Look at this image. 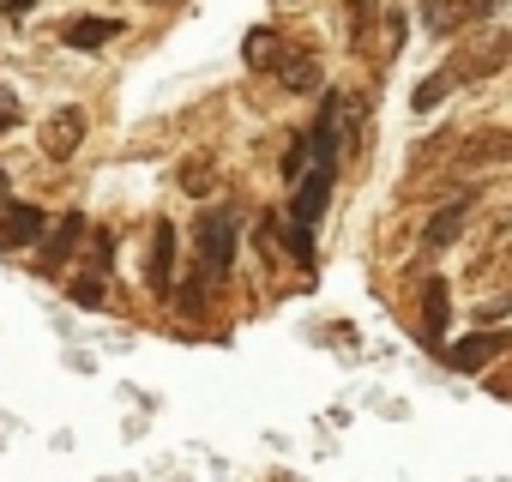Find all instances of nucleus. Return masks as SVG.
I'll use <instances>...</instances> for the list:
<instances>
[{
	"instance_id": "f257e3e1",
	"label": "nucleus",
	"mask_w": 512,
	"mask_h": 482,
	"mask_svg": "<svg viewBox=\"0 0 512 482\" xmlns=\"http://www.w3.org/2000/svg\"><path fill=\"white\" fill-rule=\"evenodd\" d=\"M193 241H199V272L223 278V272L235 266V211H229V205H211V211L199 217Z\"/></svg>"
},
{
	"instance_id": "f03ea898",
	"label": "nucleus",
	"mask_w": 512,
	"mask_h": 482,
	"mask_svg": "<svg viewBox=\"0 0 512 482\" xmlns=\"http://www.w3.org/2000/svg\"><path fill=\"white\" fill-rule=\"evenodd\" d=\"M506 61H512V37H506V31H482V37H470L446 67L458 73V85H476V79H494Z\"/></svg>"
},
{
	"instance_id": "7ed1b4c3",
	"label": "nucleus",
	"mask_w": 512,
	"mask_h": 482,
	"mask_svg": "<svg viewBox=\"0 0 512 482\" xmlns=\"http://www.w3.org/2000/svg\"><path fill=\"white\" fill-rule=\"evenodd\" d=\"M506 163H512V127H482L464 139L458 175H482V169H506Z\"/></svg>"
},
{
	"instance_id": "20e7f679",
	"label": "nucleus",
	"mask_w": 512,
	"mask_h": 482,
	"mask_svg": "<svg viewBox=\"0 0 512 482\" xmlns=\"http://www.w3.org/2000/svg\"><path fill=\"white\" fill-rule=\"evenodd\" d=\"M85 133H91V121H85V109H79V103H67V109H55V115L43 121V151H49L55 163H67V157H79V145H85Z\"/></svg>"
},
{
	"instance_id": "39448f33",
	"label": "nucleus",
	"mask_w": 512,
	"mask_h": 482,
	"mask_svg": "<svg viewBox=\"0 0 512 482\" xmlns=\"http://www.w3.org/2000/svg\"><path fill=\"white\" fill-rule=\"evenodd\" d=\"M31 241H43V211L31 199H0V248L19 254Z\"/></svg>"
},
{
	"instance_id": "423d86ee",
	"label": "nucleus",
	"mask_w": 512,
	"mask_h": 482,
	"mask_svg": "<svg viewBox=\"0 0 512 482\" xmlns=\"http://www.w3.org/2000/svg\"><path fill=\"white\" fill-rule=\"evenodd\" d=\"M91 229H85V217L79 211H67V217H55V229L43 235V272H55V266H67L73 254H79V241H85Z\"/></svg>"
},
{
	"instance_id": "0eeeda50",
	"label": "nucleus",
	"mask_w": 512,
	"mask_h": 482,
	"mask_svg": "<svg viewBox=\"0 0 512 482\" xmlns=\"http://www.w3.org/2000/svg\"><path fill=\"white\" fill-rule=\"evenodd\" d=\"M464 217H470V193L446 199V211H434V217H428V229H422V248H428V254L452 248V241L464 235Z\"/></svg>"
},
{
	"instance_id": "6e6552de",
	"label": "nucleus",
	"mask_w": 512,
	"mask_h": 482,
	"mask_svg": "<svg viewBox=\"0 0 512 482\" xmlns=\"http://www.w3.org/2000/svg\"><path fill=\"white\" fill-rule=\"evenodd\" d=\"M151 290L157 296H169L175 290V223L169 217H157V229H151Z\"/></svg>"
},
{
	"instance_id": "1a4fd4ad",
	"label": "nucleus",
	"mask_w": 512,
	"mask_h": 482,
	"mask_svg": "<svg viewBox=\"0 0 512 482\" xmlns=\"http://www.w3.org/2000/svg\"><path fill=\"white\" fill-rule=\"evenodd\" d=\"M332 169H338V157H326V151H320V169L296 187V223H308V229H314V217L326 211V193H332Z\"/></svg>"
},
{
	"instance_id": "9d476101",
	"label": "nucleus",
	"mask_w": 512,
	"mask_h": 482,
	"mask_svg": "<svg viewBox=\"0 0 512 482\" xmlns=\"http://www.w3.org/2000/svg\"><path fill=\"white\" fill-rule=\"evenodd\" d=\"M500 350H506V332H470L464 344H452V350H446V362H452L458 374H476V368H482V362H494Z\"/></svg>"
},
{
	"instance_id": "9b49d317",
	"label": "nucleus",
	"mask_w": 512,
	"mask_h": 482,
	"mask_svg": "<svg viewBox=\"0 0 512 482\" xmlns=\"http://www.w3.org/2000/svg\"><path fill=\"white\" fill-rule=\"evenodd\" d=\"M272 73H278V85H284V91H320V61H314L308 49H284Z\"/></svg>"
},
{
	"instance_id": "f8f14e48",
	"label": "nucleus",
	"mask_w": 512,
	"mask_h": 482,
	"mask_svg": "<svg viewBox=\"0 0 512 482\" xmlns=\"http://www.w3.org/2000/svg\"><path fill=\"white\" fill-rule=\"evenodd\" d=\"M422 31L428 37H458L464 31V0H422Z\"/></svg>"
},
{
	"instance_id": "ddd939ff",
	"label": "nucleus",
	"mask_w": 512,
	"mask_h": 482,
	"mask_svg": "<svg viewBox=\"0 0 512 482\" xmlns=\"http://www.w3.org/2000/svg\"><path fill=\"white\" fill-rule=\"evenodd\" d=\"M61 37H67V49H103L121 37V19H73Z\"/></svg>"
},
{
	"instance_id": "4468645a",
	"label": "nucleus",
	"mask_w": 512,
	"mask_h": 482,
	"mask_svg": "<svg viewBox=\"0 0 512 482\" xmlns=\"http://www.w3.org/2000/svg\"><path fill=\"white\" fill-rule=\"evenodd\" d=\"M452 85H458V73H452V67H440V73H428V79L416 85V97H410V109H422V115H428V109H440V103L452 97Z\"/></svg>"
},
{
	"instance_id": "2eb2a0df",
	"label": "nucleus",
	"mask_w": 512,
	"mask_h": 482,
	"mask_svg": "<svg viewBox=\"0 0 512 482\" xmlns=\"http://www.w3.org/2000/svg\"><path fill=\"white\" fill-rule=\"evenodd\" d=\"M446 320H452V302H446V284L434 278V284L422 290V332H428V338H440V332H446Z\"/></svg>"
},
{
	"instance_id": "dca6fc26",
	"label": "nucleus",
	"mask_w": 512,
	"mask_h": 482,
	"mask_svg": "<svg viewBox=\"0 0 512 482\" xmlns=\"http://www.w3.org/2000/svg\"><path fill=\"white\" fill-rule=\"evenodd\" d=\"M374 19H380V0H350V49L362 55L368 37H374Z\"/></svg>"
},
{
	"instance_id": "f3484780",
	"label": "nucleus",
	"mask_w": 512,
	"mask_h": 482,
	"mask_svg": "<svg viewBox=\"0 0 512 482\" xmlns=\"http://www.w3.org/2000/svg\"><path fill=\"white\" fill-rule=\"evenodd\" d=\"M278 55H284V49H278V37H272V31H253V37H247V67H253V73L278 67Z\"/></svg>"
},
{
	"instance_id": "a211bd4d",
	"label": "nucleus",
	"mask_w": 512,
	"mask_h": 482,
	"mask_svg": "<svg viewBox=\"0 0 512 482\" xmlns=\"http://www.w3.org/2000/svg\"><path fill=\"white\" fill-rule=\"evenodd\" d=\"M67 302L73 308H103V278H73L67 284Z\"/></svg>"
},
{
	"instance_id": "6ab92c4d",
	"label": "nucleus",
	"mask_w": 512,
	"mask_h": 482,
	"mask_svg": "<svg viewBox=\"0 0 512 482\" xmlns=\"http://www.w3.org/2000/svg\"><path fill=\"white\" fill-rule=\"evenodd\" d=\"M181 187L199 199V193H211V157H193L187 169H181Z\"/></svg>"
},
{
	"instance_id": "aec40b11",
	"label": "nucleus",
	"mask_w": 512,
	"mask_h": 482,
	"mask_svg": "<svg viewBox=\"0 0 512 482\" xmlns=\"http://www.w3.org/2000/svg\"><path fill=\"white\" fill-rule=\"evenodd\" d=\"M91 260H97V272H109V266H115V235H109V229H97V235H91Z\"/></svg>"
},
{
	"instance_id": "412c9836",
	"label": "nucleus",
	"mask_w": 512,
	"mask_h": 482,
	"mask_svg": "<svg viewBox=\"0 0 512 482\" xmlns=\"http://www.w3.org/2000/svg\"><path fill=\"white\" fill-rule=\"evenodd\" d=\"M494 19V0H464V31L470 25H488Z\"/></svg>"
},
{
	"instance_id": "4be33fe9",
	"label": "nucleus",
	"mask_w": 512,
	"mask_h": 482,
	"mask_svg": "<svg viewBox=\"0 0 512 482\" xmlns=\"http://www.w3.org/2000/svg\"><path fill=\"white\" fill-rule=\"evenodd\" d=\"M7 127H19V97L0 85V133H7Z\"/></svg>"
},
{
	"instance_id": "5701e85b",
	"label": "nucleus",
	"mask_w": 512,
	"mask_h": 482,
	"mask_svg": "<svg viewBox=\"0 0 512 482\" xmlns=\"http://www.w3.org/2000/svg\"><path fill=\"white\" fill-rule=\"evenodd\" d=\"M506 308H512V296H494V302H482V326H488V320H500Z\"/></svg>"
},
{
	"instance_id": "b1692460",
	"label": "nucleus",
	"mask_w": 512,
	"mask_h": 482,
	"mask_svg": "<svg viewBox=\"0 0 512 482\" xmlns=\"http://www.w3.org/2000/svg\"><path fill=\"white\" fill-rule=\"evenodd\" d=\"M0 13H7V19H19V13H31V0H0Z\"/></svg>"
},
{
	"instance_id": "393cba45",
	"label": "nucleus",
	"mask_w": 512,
	"mask_h": 482,
	"mask_svg": "<svg viewBox=\"0 0 512 482\" xmlns=\"http://www.w3.org/2000/svg\"><path fill=\"white\" fill-rule=\"evenodd\" d=\"M0 187H7V175H0Z\"/></svg>"
}]
</instances>
